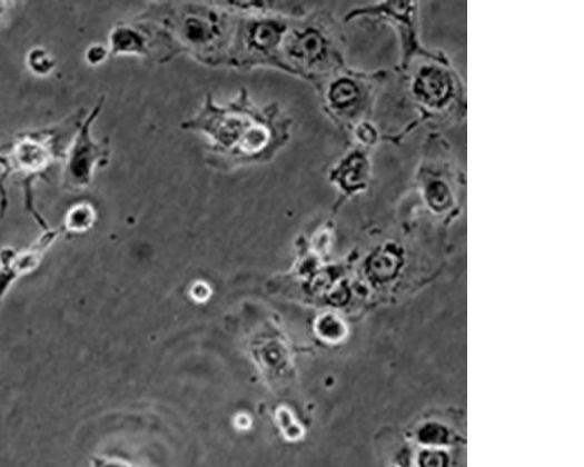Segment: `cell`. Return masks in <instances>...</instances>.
<instances>
[{"instance_id": "obj_1", "label": "cell", "mask_w": 584, "mask_h": 467, "mask_svg": "<svg viewBox=\"0 0 584 467\" xmlns=\"http://www.w3.org/2000/svg\"><path fill=\"white\" fill-rule=\"evenodd\" d=\"M225 14L207 9H192L178 11L172 29L178 41L194 51L197 56L209 58L208 53L225 42L228 23Z\"/></svg>"}, {"instance_id": "obj_2", "label": "cell", "mask_w": 584, "mask_h": 467, "mask_svg": "<svg viewBox=\"0 0 584 467\" xmlns=\"http://www.w3.org/2000/svg\"><path fill=\"white\" fill-rule=\"evenodd\" d=\"M58 147L53 131L31 132L4 147L0 151V162L6 167L7 175H37L51 166L59 155Z\"/></svg>"}, {"instance_id": "obj_3", "label": "cell", "mask_w": 584, "mask_h": 467, "mask_svg": "<svg viewBox=\"0 0 584 467\" xmlns=\"http://www.w3.org/2000/svg\"><path fill=\"white\" fill-rule=\"evenodd\" d=\"M246 107V106H245ZM244 106L237 109H217L208 105L205 112L198 117V128L206 130L217 142V150L236 149L246 133L260 119L256 112H249ZM237 150V149H236Z\"/></svg>"}, {"instance_id": "obj_4", "label": "cell", "mask_w": 584, "mask_h": 467, "mask_svg": "<svg viewBox=\"0 0 584 467\" xmlns=\"http://www.w3.org/2000/svg\"><path fill=\"white\" fill-rule=\"evenodd\" d=\"M91 113L89 119L80 130L72 150H70L65 171L66 185L72 189H82L87 186L96 171V168L102 167L103 161L108 157V149L101 145H97L90 138L89 127L92 117H96L98 111Z\"/></svg>"}, {"instance_id": "obj_5", "label": "cell", "mask_w": 584, "mask_h": 467, "mask_svg": "<svg viewBox=\"0 0 584 467\" xmlns=\"http://www.w3.org/2000/svg\"><path fill=\"white\" fill-rule=\"evenodd\" d=\"M61 230H49L30 248L22 250L6 249L0 252V302L16 280L37 268L46 249L53 244Z\"/></svg>"}, {"instance_id": "obj_6", "label": "cell", "mask_w": 584, "mask_h": 467, "mask_svg": "<svg viewBox=\"0 0 584 467\" xmlns=\"http://www.w3.org/2000/svg\"><path fill=\"white\" fill-rule=\"evenodd\" d=\"M239 41L254 58L275 57L287 31L284 22L275 19H253L242 28Z\"/></svg>"}, {"instance_id": "obj_7", "label": "cell", "mask_w": 584, "mask_h": 467, "mask_svg": "<svg viewBox=\"0 0 584 467\" xmlns=\"http://www.w3.org/2000/svg\"><path fill=\"white\" fill-rule=\"evenodd\" d=\"M285 38L286 57L297 70L317 66L325 54V40L314 28L295 29Z\"/></svg>"}, {"instance_id": "obj_8", "label": "cell", "mask_w": 584, "mask_h": 467, "mask_svg": "<svg viewBox=\"0 0 584 467\" xmlns=\"http://www.w3.org/2000/svg\"><path fill=\"white\" fill-rule=\"evenodd\" d=\"M111 53L113 54H146L148 43L146 37L132 28H117L110 38Z\"/></svg>"}, {"instance_id": "obj_9", "label": "cell", "mask_w": 584, "mask_h": 467, "mask_svg": "<svg viewBox=\"0 0 584 467\" xmlns=\"http://www.w3.org/2000/svg\"><path fill=\"white\" fill-rule=\"evenodd\" d=\"M417 88L419 96L428 102L435 103L446 99L449 92V81L441 70L429 68L424 70L418 78Z\"/></svg>"}, {"instance_id": "obj_10", "label": "cell", "mask_w": 584, "mask_h": 467, "mask_svg": "<svg viewBox=\"0 0 584 467\" xmlns=\"http://www.w3.org/2000/svg\"><path fill=\"white\" fill-rule=\"evenodd\" d=\"M96 209L90 203L80 202L68 210L65 218L67 232H83L96 222Z\"/></svg>"}, {"instance_id": "obj_11", "label": "cell", "mask_w": 584, "mask_h": 467, "mask_svg": "<svg viewBox=\"0 0 584 467\" xmlns=\"http://www.w3.org/2000/svg\"><path fill=\"white\" fill-rule=\"evenodd\" d=\"M28 63L37 76L50 74L56 64L53 58L43 49L32 50L28 57Z\"/></svg>"}, {"instance_id": "obj_12", "label": "cell", "mask_w": 584, "mask_h": 467, "mask_svg": "<svg viewBox=\"0 0 584 467\" xmlns=\"http://www.w3.org/2000/svg\"><path fill=\"white\" fill-rule=\"evenodd\" d=\"M357 93V88L353 82L343 80L333 87L330 98L337 107H345L356 100Z\"/></svg>"}, {"instance_id": "obj_13", "label": "cell", "mask_w": 584, "mask_h": 467, "mask_svg": "<svg viewBox=\"0 0 584 467\" xmlns=\"http://www.w3.org/2000/svg\"><path fill=\"white\" fill-rule=\"evenodd\" d=\"M448 191L446 186L439 182L432 185L429 190V200L434 207H444L448 202Z\"/></svg>"}, {"instance_id": "obj_14", "label": "cell", "mask_w": 584, "mask_h": 467, "mask_svg": "<svg viewBox=\"0 0 584 467\" xmlns=\"http://www.w3.org/2000/svg\"><path fill=\"white\" fill-rule=\"evenodd\" d=\"M108 56V51L101 44H93L87 51L86 58L91 66H99Z\"/></svg>"}, {"instance_id": "obj_15", "label": "cell", "mask_w": 584, "mask_h": 467, "mask_svg": "<svg viewBox=\"0 0 584 467\" xmlns=\"http://www.w3.org/2000/svg\"><path fill=\"white\" fill-rule=\"evenodd\" d=\"M98 467H131V466L122 464V463L99 461Z\"/></svg>"}]
</instances>
